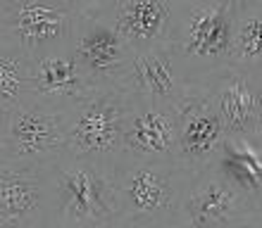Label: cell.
<instances>
[{
  "mask_svg": "<svg viewBox=\"0 0 262 228\" xmlns=\"http://www.w3.org/2000/svg\"><path fill=\"white\" fill-rule=\"evenodd\" d=\"M184 150L191 155H205L220 136V124L210 112H195L184 121Z\"/></svg>",
  "mask_w": 262,
  "mask_h": 228,
  "instance_id": "obj_3",
  "label": "cell"
},
{
  "mask_svg": "<svg viewBox=\"0 0 262 228\" xmlns=\"http://www.w3.org/2000/svg\"><path fill=\"white\" fill-rule=\"evenodd\" d=\"M41 83L46 88H64L74 83V67L60 60H46L41 62V74H38Z\"/></svg>",
  "mask_w": 262,
  "mask_h": 228,
  "instance_id": "obj_6",
  "label": "cell"
},
{
  "mask_svg": "<svg viewBox=\"0 0 262 228\" xmlns=\"http://www.w3.org/2000/svg\"><path fill=\"white\" fill-rule=\"evenodd\" d=\"M255 110V93L248 88V83L236 81L234 86L224 88L220 103V117L227 129H243L248 126Z\"/></svg>",
  "mask_w": 262,
  "mask_h": 228,
  "instance_id": "obj_2",
  "label": "cell"
},
{
  "mask_svg": "<svg viewBox=\"0 0 262 228\" xmlns=\"http://www.w3.org/2000/svg\"><path fill=\"white\" fill-rule=\"evenodd\" d=\"M129 140L145 152H162L172 145V124L160 112H148L134 121Z\"/></svg>",
  "mask_w": 262,
  "mask_h": 228,
  "instance_id": "obj_1",
  "label": "cell"
},
{
  "mask_svg": "<svg viewBox=\"0 0 262 228\" xmlns=\"http://www.w3.org/2000/svg\"><path fill=\"white\" fill-rule=\"evenodd\" d=\"M12 136L24 145V150H38V147H46L48 143H53L57 138L55 129L46 119L31 117V114H24V112L19 117H14Z\"/></svg>",
  "mask_w": 262,
  "mask_h": 228,
  "instance_id": "obj_4",
  "label": "cell"
},
{
  "mask_svg": "<svg viewBox=\"0 0 262 228\" xmlns=\"http://www.w3.org/2000/svg\"><path fill=\"white\" fill-rule=\"evenodd\" d=\"M131 197L141 209H150L160 202V183L155 181L150 171H141L136 179L131 181Z\"/></svg>",
  "mask_w": 262,
  "mask_h": 228,
  "instance_id": "obj_5",
  "label": "cell"
},
{
  "mask_svg": "<svg viewBox=\"0 0 262 228\" xmlns=\"http://www.w3.org/2000/svg\"><path fill=\"white\" fill-rule=\"evenodd\" d=\"M238 45H241V53L250 60H255L260 55V19L253 17V19L243 27L241 36H238Z\"/></svg>",
  "mask_w": 262,
  "mask_h": 228,
  "instance_id": "obj_7",
  "label": "cell"
}]
</instances>
